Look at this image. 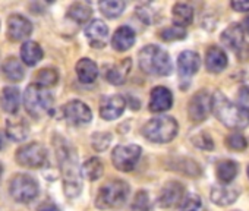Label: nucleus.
<instances>
[{"label": "nucleus", "mask_w": 249, "mask_h": 211, "mask_svg": "<svg viewBox=\"0 0 249 211\" xmlns=\"http://www.w3.org/2000/svg\"><path fill=\"white\" fill-rule=\"evenodd\" d=\"M211 112L229 129L239 131L249 125V109L230 103L220 91L211 95Z\"/></svg>", "instance_id": "nucleus-1"}, {"label": "nucleus", "mask_w": 249, "mask_h": 211, "mask_svg": "<svg viewBox=\"0 0 249 211\" xmlns=\"http://www.w3.org/2000/svg\"><path fill=\"white\" fill-rule=\"evenodd\" d=\"M54 147L57 151V158L63 172V191L66 196L75 198L81 193V173L76 166V154L73 153V148L63 140L57 138L54 141Z\"/></svg>", "instance_id": "nucleus-2"}, {"label": "nucleus", "mask_w": 249, "mask_h": 211, "mask_svg": "<svg viewBox=\"0 0 249 211\" xmlns=\"http://www.w3.org/2000/svg\"><path fill=\"white\" fill-rule=\"evenodd\" d=\"M140 68L156 76H167L173 69L169 53L159 46H147L140 52Z\"/></svg>", "instance_id": "nucleus-3"}, {"label": "nucleus", "mask_w": 249, "mask_h": 211, "mask_svg": "<svg viewBox=\"0 0 249 211\" xmlns=\"http://www.w3.org/2000/svg\"><path fill=\"white\" fill-rule=\"evenodd\" d=\"M53 95L43 87L36 84L28 85L24 94V106L30 116L38 119L44 115H49L53 109Z\"/></svg>", "instance_id": "nucleus-4"}, {"label": "nucleus", "mask_w": 249, "mask_h": 211, "mask_svg": "<svg viewBox=\"0 0 249 211\" xmlns=\"http://www.w3.org/2000/svg\"><path fill=\"white\" fill-rule=\"evenodd\" d=\"M129 195V185L124 180L113 179L104 183L97 196H95V205L101 210L106 208H117L124 204Z\"/></svg>", "instance_id": "nucleus-5"}, {"label": "nucleus", "mask_w": 249, "mask_h": 211, "mask_svg": "<svg viewBox=\"0 0 249 211\" xmlns=\"http://www.w3.org/2000/svg\"><path fill=\"white\" fill-rule=\"evenodd\" d=\"M179 125L172 116H160L148 121L142 128V135L157 144H167L178 135Z\"/></svg>", "instance_id": "nucleus-6"}, {"label": "nucleus", "mask_w": 249, "mask_h": 211, "mask_svg": "<svg viewBox=\"0 0 249 211\" xmlns=\"http://www.w3.org/2000/svg\"><path fill=\"white\" fill-rule=\"evenodd\" d=\"M11 195L18 202H31L38 195V183L30 175H17L9 183Z\"/></svg>", "instance_id": "nucleus-7"}, {"label": "nucleus", "mask_w": 249, "mask_h": 211, "mask_svg": "<svg viewBox=\"0 0 249 211\" xmlns=\"http://www.w3.org/2000/svg\"><path fill=\"white\" fill-rule=\"evenodd\" d=\"M17 161L18 164L28 169L43 167L47 161V150L40 142L25 144L17 151Z\"/></svg>", "instance_id": "nucleus-8"}, {"label": "nucleus", "mask_w": 249, "mask_h": 211, "mask_svg": "<svg viewBox=\"0 0 249 211\" xmlns=\"http://www.w3.org/2000/svg\"><path fill=\"white\" fill-rule=\"evenodd\" d=\"M141 147L131 144V145H117L111 153V161L114 167L120 172H131L135 169L140 157H141Z\"/></svg>", "instance_id": "nucleus-9"}, {"label": "nucleus", "mask_w": 249, "mask_h": 211, "mask_svg": "<svg viewBox=\"0 0 249 211\" xmlns=\"http://www.w3.org/2000/svg\"><path fill=\"white\" fill-rule=\"evenodd\" d=\"M211 113V95L207 91L196 92L188 106V115L189 119L195 123H201L205 119H208Z\"/></svg>", "instance_id": "nucleus-10"}, {"label": "nucleus", "mask_w": 249, "mask_h": 211, "mask_svg": "<svg viewBox=\"0 0 249 211\" xmlns=\"http://www.w3.org/2000/svg\"><path fill=\"white\" fill-rule=\"evenodd\" d=\"M62 112H63V116L68 119V122L76 126L89 123L92 118L91 109L84 101H79V100H72L68 104H65Z\"/></svg>", "instance_id": "nucleus-11"}, {"label": "nucleus", "mask_w": 249, "mask_h": 211, "mask_svg": "<svg viewBox=\"0 0 249 211\" xmlns=\"http://www.w3.org/2000/svg\"><path fill=\"white\" fill-rule=\"evenodd\" d=\"M33 33V24L22 15H11L8 18V38L14 43L28 38Z\"/></svg>", "instance_id": "nucleus-12"}, {"label": "nucleus", "mask_w": 249, "mask_h": 211, "mask_svg": "<svg viewBox=\"0 0 249 211\" xmlns=\"http://www.w3.org/2000/svg\"><path fill=\"white\" fill-rule=\"evenodd\" d=\"M221 41L223 44L231 50L233 53H236L239 57L242 56V52L246 49V43H245V33L242 31L239 24H233L230 27H227L223 33H221Z\"/></svg>", "instance_id": "nucleus-13"}, {"label": "nucleus", "mask_w": 249, "mask_h": 211, "mask_svg": "<svg viewBox=\"0 0 249 211\" xmlns=\"http://www.w3.org/2000/svg\"><path fill=\"white\" fill-rule=\"evenodd\" d=\"M185 195V188L180 182H169L163 186L159 195V205L161 208H172L180 204Z\"/></svg>", "instance_id": "nucleus-14"}, {"label": "nucleus", "mask_w": 249, "mask_h": 211, "mask_svg": "<svg viewBox=\"0 0 249 211\" xmlns=\"http://www.w3.org/2000/svg\"><path fill=\"white\" fill-rule=\"evenodd\" d=\"M131 68H132V60L129 57H126V59L120 60L119 63L106 66L104 78L113 85H122V84L126 82L129 72H131Z\"/></svg>", "instance_id": "nucleus-15"}, {"label": "nucleus", "mask_w": 249, "mask_h": 211, "mask_svg": "<svg viewBox=\"0 0 249 211\" xmlns=\"http://www.w3.org/2000/svg\"><path fill=\"white\" fill-rule=\"evenodd\" d=\"M124 107H126V100L122 95H110L108 98L103 100L100 106V115L104 121H114L123 113Z\"/></svg>", "instance_id": "nucleus-16"}, {"label": "nucleus", "mask_w": 249, "mask_h": 211, "mask_svg": "<svg viewBox=\"0 0 249 211\" xmlns=\"http://www.w3.org/2000/svg\"><path fill=\"white\" fill-rule=\"evenodd\" d=\"M85 35L88 38V43L91 44V47L94 49H101L106 46L107 43V37H108V28L107 25L100 21V19H94L91 21L87 27H85Z\"/></svg>", "instance_id": "nucleus-17"}, {"label": "nucleus", "mask_w": 249, "mask_h": 211, "mask_svg": "<svg viewBox=\"0 0 249 211\" xmlns=\"http://www.w3.org/2000/svg\"><path fill=\"white\" fill-rule=\"evenodd\" d=\"M173 104V94L166 87H156L150 97V110L154 113L166 112Z\"/></svg>", "instance_id": "nucleus-18"}, {"label": "nucleus", "mask_w": 249, "mask_h": 211, "mask_svg": "<svg viewBox=\"0 0 249 211\" xmlns=\"http://www.w3.org/2000/svg\"><path fill=\"white\" fill-rule=\"evenodd\" d=\"M201 66V59L198 56V53L186 50L183 53L179 54L178 57V69L180 76L183 78H189L192 75H195L199 70Z\"/></svg>", "instance_id": "nucleus-19"}, {"label": "nucleus", "mask_w": 249, "mask_h": 211, "mask_svg": "<svg viewBox=\"0 0 249 211\" xmlns=\"http://www.w3.org/2000/svg\"><path fill=\"white\" fill-rule=\"evenodd\" d=\"M205 68L211 73H220L227 68V54L217 46H211L205 53Z\"/></svg>", "instance_id": "nucleus-20"}, {"label": "nucleus", "mask_w": 249, "mask_h": 211, "mask_svg": "<svg viewBox=\"0 0 249 211\" xmlns=\"http://www.w3.org/2000/svg\"><path fill=\"white\" fill-rule=\"evenodd\" d=\"M211 201L220 207H226L233 204L239 196V189L236 186L229 185H217L211 189Z\"/></svg>", "instance_id": "nucleus-21"}, {"label": "nucleus", "mask_w": 249, "mask_h": 211, "mask_svg": "<svg viewBox=\"0 0 249 211\" xmlns=\"http://www.w3.org/2000/svg\"><path fill=\"white\" fill-rule=\"evenodd\" d=\"M135 44V33L131 27L123 25L116 30L113 38H111V46L117 52H126Z\"/></svg>", "instance_id": "nucleus-22"}, {"label": "nucleus", "mask_w": 249, "mask_h": 211, "mask_svg": "<svg viewBox=\"0 0 249 211\" xmlns=\"http://www.w3.org/2000/svg\"><path fill=\"white\" fill-rule=\"evenodd\" d=\"M0 106L2 109L9 113L15 115L19 109V91L15 87H5L0 92Z\"/></svg>", "instance_id": "nucleus-23"}, {"label": "nucleus", "mask_w": 249, "mask_h": 211, "mask_svg": "<svg viewBox=\"0 0 249 211\" xmlns=\"http://www.w3.org/2000/svg\"><path fill=\"white\" fill-rule=\"evenodd\" d=\"M76 75H78V79L84 84H92L95 79H97V75H98V68L95 65V62H92L91 59L88 57H84L81 59L78 63H76Z\"/></svg>", "instance_id": "nucleus-24"}, {"label": "nucleus", "mask_w": 249, "mask_h": 211, "mask_svg": "<svg viewBox=\"0 0 249 211\" xmlns=\"http://www.w3.org/2000/svg\"><path fill=\"white\" fill-rule=\"evenodd\" d=\"M6 134L14 141H25L30 134L28 123L22 118H11L6 122Z\"/></svg>", "instance_id": "nucleus-25"}, {"label": "nucleus", "mask_w": 249, "mask_h": 211, "mask_svg": "<svg viewBox=\"0 0 249 211\" xmlns=\"http://www.w3.org/2000/svg\"><path fill=\"white\" fill-rule=\"evenodd\" d=\"M172 18L175 27H188L194 21V9L188 3H176L172 9Z\"/></svg>", "instance_id": "nucleus-26"}, {"label": "nucleus", "mask_w": 249, "mask_h": 211, "mask_svg": "<svg viewBox=\"0 0 249 211\" xmlns=\"http://www.w3.org/2000/svg\"><path fill=\"white\" fill-rule=\"evenodd\" d=\"M103 172H104V166H103V161L98 158V157H91L88 158L79 169V173L84 179L92 182V180H97L103 176Z\"/></svg>", "instance_id": "nucleus-27"}, {"label": "nucleus", "mask_w": 249, "mask_h": 211, "mask_svg": "<svg viewBox=\"0 0 249 211\" xmlns=\"http://www.w3.org/2000/svg\"><path fill=\"white\" fill-rule=\"evenodd\" d=\"M21 59L25 65L34 66L43 59V50L36 41H27L21 47Z\"/></svg>", "instance_id": "nucleus-28"}, {"label": "nucleus", "mask_w": 249, "mask_h": 211, "mask_svg": "<svg viewBox=\"0 0 249 211\" xmlns=\"http://www.w3.org/2000/svg\"><path fill=\"white\" fill-rule=\"evenodd\" d=\"M239 167L237 163L233 160H223L217 166V179L221 182V185H229L230 182L234 180L237 176Z\"/></svg>", "instance_id": "nucleus-29"}, {"label": "nucleus", "mask_w": 249, "mask_h": 211, "mask_svg": "<svg viewBox=\"0 0 249 211\" xmlns=\"http://www.w3.org/2000/svg\"><path fill=\"white\" fill-rule=\"evenodd\" d=\"M2 70H3L5 76L9 81H14V82L21 81L24 78V75H25L24 68H22L21 62L17 57H8L2 65Z\"/></svg>", "instance_id": "nucleus-30"}, {"label": "nucleus", "mask_w": 249, "mask_h": 211, "mask_svg": "<svg viewBox=\"0 0 249 211\" xmlns=\"http://www.w3.org/2000/svg\"><path fill=\"white\" fill-rule=\"evenodd\" d=\"M91 14H92L91 8L85 3H73L68 9V17L79 25L85 24L91 18Z\"/></svg>", "instance_id": "nucleus-31"}, {"label": "nucleus", "mask_w": 249, "mask_h": 211, "mask_svg": "<svg viewBox=\"0 0 249 211\" xmlns=\"http://www.w3.org/2000/svg\"><path fill=\"white\" fill-rule=\"evenodd\" d=\"M98 6L104 17L113 19V18H117L122 15L126 3H124L123 0H103V2H100Z\"/></svg>", "instance_id": "nucleus-32"}, {"label": "nucleus", "mask_w": 249, "mask_h": 211, "mask_svg": "<svg viewBox=\"0 0 249 211\" xmlns=\"http://www.w3.org/2000/svg\"><path fill=\"white\" fill-rule=\"evenodd\" d=\"M57 79H59V75L53 68H44V69H40L38 73L36 75V78H34L36 82L34 84L47 89L49 87L56 85Z\"/></svg>", "instance_id": "nucleus-33"}, {"label": "nucleus", "mask_w": 249, "mask_h": 211, "mask_svg": "<svg viewBox=\"0 0 249 211\" xmlns=\"http://www.w3.org/2000/svg\"><path fill=\"white\" fill-rule=\"evenodd\" d=\"M160 38L163 41H178V40H183L186 38V31L183 28H179V27H167V28H163L160 33H159Z\"/></svg>", "instance_id": "nucleus-34"}, {"label": "nucleus", "mask_w": 249, "mask_h": 211, "mask_svg": "<svg viewBox=\"0 0 249 211\" xmlns=\"http://www.w3.org/2000/svg\"><path fill=\"white\" fill-rule=\"evenodd\" d=\"M201 205H202V202H201L199 195L189 193L182 198V201L179 204V210L180 211H198V210H201Z\"/></svg>", "instance_id": "nucleus-35"}, {"label": "nucleus", "mask_w": 249, "mask_h": 211, "mask_svg": "<svg viewBox=\"0 0 249 211\" xmlns=\"http://www.w3.org/2000/svg\"><path fill=\"white\" fill-rule=\"evenodd\" d=\"M226 145L230 150H233V151H243L248 147V141H246V138L242 134L234 132V134H230L226 138Z\"/></svg>", "instance_id": "nucleus-36"}, {"label": "nucleus", "mask_w": 249, "mask_h": 211, "mask_svg": "<svg viewBox=\"0 0 249 211\" xmlns=\"http://www.w3.org/2000/svg\"><path fill=\"white\" fill-rule=\"evenodd\" d=\"M92 147L95 151H104L111 142V135L108 132H97L92 135Z\"/></svg>", "instance_id": "nucleus-37"}, {"label": "nucleus", "mask_w": 249, "mask_h": 211, "mask_svg": "<svg viewBox=\"0 0 249 211\" xmlns=\"http://www.w3.org/2000/svg\"><path fill=\"white\" fill-rule=\"evenodd\" d=\"M132 211H150V196L145 191H140L132 202Z\"/></svg>", "instance_id": "nucleus-38"}, {"label": "nucleus", "mask_w": 249, "mask_h": 211, "mask_svg": "<svg viewBox=\"0 0 249 211\" xmlns=\"http://www.w3.org/2000/svg\"><path fill=\"white\" fill-rule=\"evenodd\" d=\"M192 142L195 147L201 148V150H207V151H211L214 148V142H213V138L205 134V132H199L196 134L194 138H192Z\"/></svg>", "instance_id": "nucleus-39"}, {"label": "nucleus", "mask_w": 249, "mask_h": 211, "mask_svg": "<svg viewBox=\"0 0 249 211\" xmlns=\"http://www.w3.org/2000/svg\"><path fill=\"white\" fill-rule=\"evenodd\" d=\"M230 6L236 12H249V2H231Z\"/></svg>", "instance_id": "nucleus-40"}, {"label": "nucleus", "mask_w": 249, "mask_h": 211, "mask_svg": "<svg viewBox=\"0 0 249 211\" xmlns=\"http://www.w3.org/2000/svg\"><path fill=\"white\" fill-rule=\"evenodd\" d=\"M37 211H60L53 202H44V204H41L40 207H38V210Z\"/></svg>", "instance_id": "nucleus-41"}, {"label": "nucleus", "mask_w": 249, "mask_h": 211, "mask_svg": "<svg viewBox=\"0 0 249 211\" xmlns=\"http://www.w3.org/2000/svg\"><path fill=\"white\" fill-rule=\"evenodd\" d=\"M240 28H242V31H243L245 34L249 35V15L245 18V21H243V24L240 25Z\"/></svg>", "instance_id": "nucleus-42"}, {"label": "nucleus", "mask_w": 249, "mask_h": 211, "mask_svg": "<svg viewBox=\"0 0 249 211\" xmlns=\"http://www.w3.org/2000/svg\"><path fill=\"white\" fill-rule=\"evenodd\" d=\"M0 175H2V166H0Z\"/></svg>", "instance_id": "nucleus-43"}, {"label": "nucleus", "mask_w": 249, "mask_h": 211, "mask_svg": "<svg viewBox=\"0 0 249 211\" xmlns=\"http://www.w3.org/2000/svg\"><path fill=\"white\" fill-rule=\"evenodd\" d=\"M0 150H2V141H0Z\"/></svg>", "instance_id": "nucleus-44"}, {"label": "nucleus", "mask_w": 249, "mask_h": 211, "mask_svg": "<svg viewBox=\"0 0 249 211\" xmlns=\"http://www.w3.org/2000/svg\"><path fill=\"white\" fill-rule=\"evenodd\" d=\"M248 176H249V167H248Z\"/></svg>", "instance_id": "nucleus-45"}, {"label": "nucleus", "mask_w": 249, "mask_h": 211, "mask_svg": "<svg viewBox=\"0 0 249 211\" xmlns=\"http://www.w3.org/2000/svg\"><path fill=\"white\" fill-rule=\"evenodd\" d=\"M198 211H207V210H198Z\"/></svg>", "instance_id": "nucleus-46"}]
</instances>
